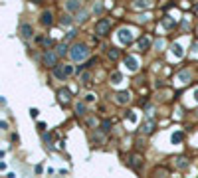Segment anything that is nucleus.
I'll use <instances>...</instances> for the list:
<instances>
[{
	"instance_id": "1",
	"label": "nucleus",
	"mask_w": 198,
	"mask_h": 178,
	"mask_svg": "<svg viewBox=\"0 0 198 178\" xmlns=\"http://www.w3.org/2000/svg\"><path fill=\"white\" fill-rule=\"evenodd\" d=\"M69 54H71V57H73L75 61H83V59L89 56V48H87L85 44H75Z\"/></svg>"
},
{
	"instance_id": "2",
	"label": "nucleus",
	"mask_w": 198,
	"mask_h": 178,
	"mask_svg": "<svg viewBox=\"0 0 198 178\" xmlns=\"http://www.w3.org/2000/svg\"><path fill=\"white\" fill-rule=\"evenodd\" d=\"M133 30L131 28H121L119 32H117V42H119L121 46H127V44H131L133 42Z\"/></svg>"
},
{
	"instance_id": "3",
	"label": "nucleus",
	"mask_w": 198,
	"mask_h": 178,
	"mask_svg": "<svg viewBox=\"0 0 198 178\" xmlns=\"http://www.w3.org/2000/svg\"><path fill=\"white\" fill-rule=\"evenodd\" d=\"M73 73V67L71 65H56L54 67V75H56V79H65V77H69V75Z\"/></svg>"
},
{
	"instance_id": "4",
	"label": "nucleus",
	"mask_w": 198,
	"mask_h": 178,
	"mask_svg": "<svg viewBox=\"0 0 198 178\" xmlns=\"http://www.w3.org/2000/svg\"><path fill=\"white\" fill-rule=\"evenodd\" d=\"M109 28H111V20L103 18V20H99V22L95 24V34H97V36H105Z\"/></svg>"
},
{
	"instance_id": "5",
	"label": "nucleus",
	"mask_w": 198,
	"mask_h": 178,
	"mask_svg": "<svg viewBox=\"0 0 198 178\" xmlns=\"http://www.w3.org/2000/svg\"><path fill=\"white\" fill-rule=\"evenodd\" d=\"M44 63H46V65H50V67L60 65V63H58V52H52V50H48V52L44 54Z\"/></svg>"
},
{
	"instance_id": "6",
	"label": "nucleus",
	"mask_w": 198,
	"mask_h": 178,
	"mask_svg": "<svg viewBox=\"0 0 198 178\" xmlns=\"http://www.w3.org/2000/svg\"><path fill=\"white\" fill-rule=\"evenodd\" d=\"M115 101H117L119 105L129 103V101H131V93H129V91H119V93L115 95Z\"/></svg>"
},
{
	"instance_id": "7",
	"label": "nucleus",
	"mask_w": 198,
	"mask_h": 178,
	"mask_svg": "<svg viewBox=\"0 0 198 178\" xmlns=\"http://www.w3.org/2000/svg\"><path fill=\"white\" fill-rule=\"evenodd\" d=\"M125 65L129 67V71H137L139 69V59L135 56H129L127 59H125Z\"/></svg>"
},
{
	"instance_id": "8",
	"label": "nucleus",
	"mask_w": 198,
	"mask_h": 178,
	"mask_svg": "<svg viewBox=\"0 0 198 178\" xmlns=\"http://www.w3.org/2000/svg\"><path fill=\"white\" fill-rule=\"evenodd\" d=\"M58 97H60L62 103H69V99H71L69 89H60V91H58Z\"/></svg>"
},
{
	"instance_id": "9",
	"label": "nucleus",
	"mask_w": 198,
	"mask_h": 178,
	"mask_svg": "<svg viewBox=\"0 0 198 178\" xmlns=\"http://www.w3.org/2000/svg\"><path fill=\"white\" fill-rule=\"evenodd\" d=\"M20 34H22V38H30L32 34H34L32 24H22V28H20Z\"/></svg>"
},
{
	"instance_id": "10",
	"label": "nucleus",
	"mask_w": 198,
	"mask_h": 178,
	"mask_svg": "<svg viewBox=\"0 0 198 178\" xmlns=\"http://www.w3.org/2000/svg\"><path fill=\"white\" fill-rule=\"evenodd\" d=\"M151 48V38L149 36H143L139 40V50H149Z\"/></svg>"
},
{
	"instance_id": "11",
	"label": "nucleus",
	"mask_w": 198,
	"mask_h": 178,
	"mask_svg": "<svg viewBox=\"0 0 198 178\" xmlns=\"http://www.w3.org/2000/svg\"><path fill=\"white\" fill-rule=\"evenodd\" d=\"M182 48H180V44H174V46H172V56H174L176 59H180V57H182Z\"/></svg>"
},
{
	"instance_id": "12",
	"label": "nucleus",
	"mask_w": 198,
	"mask_h": 178,
	"mask_svg": "<svg viewBox=\"0 0 198 178\" xmlns=\"http://www.w3.org/2000/svg\"><path fill=\"white\" fill-rule=\"evenodd\" d=\"M153 131H155V121H147L145 125H143V133L149 135V133H153Z\"/></svg>"
},
{
	"instance_id": "13",
	"label": "nucleus",
	"mask_w": 198,
	"mask_h": 178,
	"mask_svg": "<svg viewBox=\"0 0 198 178\" xmlns=\"http://www.w3.org/2000/svg\"><path fill=\"white\" fill-rule=\"evenodd\" d=\"M65 8H67V10H71V12H73V10H79V8H81V2H75V0H71V2L65 4Z\"/></svg>"
},
{
	"instance_id": "14",
	"label": "nucleus",
	"mask_w": 198,
	"mask_h": 178,
	"mask_svg": "<svg viewBox=\"0 0 198 178\" xmlns=\"http://www.w3.org/2000/svg\"><path fill=\"white\" fill-rule=\"evenodd\" d=\"M42 24H46V26L52 24V14H50V12H44V14H42Z\"/></svg>"
},
{
	"instance_id": "15",
	"label": "nucleus",
	"mask_w": 198,
	"mask_h": 178,
	"mask_svg": "<svg viewBox=\"0 0 198 178\" xmlns=\"http://www.w3.org/2000/svg\"><path fill=\"white\" fill-rule=\"evenodd\" d=\"M131 164H133L135 168H141V156H139V154H133L131 156Z\"/></svg>"
},
{
	"instance_id": "16",
	"label": "nucleus",
	"mask_w": 198,
	"mask_h": 178,
	"mask_svg": "<svg viewBox=\"0 0 198 178\" xmlns=\"http://www.w3.org/2000/svg\"><path fill=\"white\" fill-rule=\"evenodd\" d=\"M176 166H178V168H186L188 166L186 158H184V156H178V158H176Z\"/></svg>"
},
{
	"instance_id": "17",
	"label": "nucleus",
	"mask_w": 198,
	"mask_h": 178,
	"mask_svg": "<svg viewBox=\"0 0 198 178\" xmlns=\"http://www.w3.org/2000/svg\"><path fill=\"white\" fill-rule=\"evenodd\" d=\"M111 83H121V73L119 71H113L111 73Z\"/></svg>"
},
{
	"instance_id": "18",
	"label": "nucleus",
	"mask_w": 198,
	"mask_h": 178,
	"mask_svg": "<svg viewBox=\"0 0 198 178\" xmlns=\"http://www.w3.org/2000/svg\"><path fill=\"white\" fill-rule=\"evenodd\" d=\"M75 113H77V115H85V105L77 103V105H75Z\"/></svg>"
},
{
	"instance_id": "19",
	"label": "nucleus",
	"mask_w": 198,
	"mask_h": 178,
	"mask_svg": "<svg viewBox=\"0 0 198 178\" xmlns=\"http://www.w3.org/2000/svg\"><path fill=\"white\" fill-rule=\"evenodd\" d=\"M188 77H190V71H188V69H184V71H180V73H178V79H180V81H186Z\"/></svg>"
},
{
	"instance_id": "20",
	"label": "nucleus",
	"mask_w": 198,
	"mask_h": 178,
	"mask_svg": "<svg viewBox=\"0 0 198 178\" xmlns=\"http://www.w3.org/2000/svg\"><path fill=\"white\" fill-rule=\"evenodd\" d=\"M180 141H182V133H180V131H176V133L172 135V143L176 145V143H180Z\"/></svg>"
},
{
	"instance_id": "21",
	"label": "nucleus",
	"mask_w": 198,
	"mask_h": 178,
	"mask_svg": "<svg viewBox=\"0 0 198 178\" xmlns=\"http://www.w3.org/2000/svg\"><path fill=\"white\" fill-rule=\"evenodd\" d=\"M65 52H67V46H65V42H64V44L58 46V56H64Z\"/></svg>"
},
{
	"instance_id": "22",
	"label": "nucleus",
	"mask_w": 198,
	"mask_h": 178,
	"mask_svg": "<svg viewBox=\"0 0 198 178\" xmlns=\"http://www.w3.org/2000/svg\"><path fill=\"white\" fill-rule=\"evenodd\" d=\"M133 6L137 8V10H141V8H149V6H151V2H135Z\"/></svg>"
},
{
	"instance_id": "23",
	"label": "nucleus",
	"mask_w": 198,
	"mask_h": 178,
	"mask_svg": "<svg viewBox=\"0 0 198 178\" xmlns=\"http://www.w3.org/2000/svg\"><path fill=\"white\" fill-rule=\"evenodd\" d=\"M81 81L85 83V85H89V83H91V75H89V73H83V75H81Z\"/></svg>"
},
{
	"instance_id": "24",
	"label": "nucleus",
	"mask_w": 198,
	"mask_h": 178,
	"mask_svg": "<svg viewBox=\"0 0 198 178\" xmlns=\"http://www.w3.org/2000/svg\"><path fill=\"white\" fill-rule=\"evenodd\" d=\"M71 24V18L69 16H64V18H62V26H69Z\"/></svg>"
},
{
	"instance_id": "25",
	"label": "nucleus",
	"mask_w": 198,
	"mask_h": 178,
	"mask_svg": "<svg viewBox=\"0 0 198 178\" xmlns=\"http://www.w3.org/2000/svg\"><path fill=\"white\" fill-rule=\"evenodd\" d=\"M109 57H111V59H117V57H119V52H117V50H109Z\"/></svg>"
},
{
	"instance_id": "26",
	"label": "nucleus",
	"mask_w": 198,
	"mask_h": 178,
	"mask_svg": "<svg viewBox=\"0 0 198 178\" xmlns=\"http://www.w3.org/2000/svg\"><path fill=\"white\" fill-rule=\"evenodd\" d=\"M127 117H129V121H131V123L137 121V115H135V111H129V113H127Z\"/></svg>"
},
{
	"instance_id": "27",
	"label": "nucleus",
	"mask_w": 198,
	"mask_h": 178,
	"mask_svg": "<svg viewBox=\"0 0 198 178\" xmlns=\"http://www.w3.org/2000/svg\"><path fill=\"white\" fill-rule=\"evenodd\" d=\"M101 127H103V131H109V127H111V121H109V119H107V121H103V125H101Z\"/></svg>"
},
{
	"instance_id": "28",
	"label": "nucleus",
	"mask_w": 198,
	"mask_h": 178,
	"mask_svg": "<svg viewBox=\"0 0 198 178\" xmlns=\"http://www.w3.org/2000/svg\"><path fill=\"white\" fill-rule=\"evenodd\" d=\"M163 24H165L166 28H172V26H174V22H172V20H165V22H163Z\"/></svg>"
},
{
	"instance_id": "29",
	"label": "nucleus",
	"mask_w": 198,
	"mask_h": 178,
	"mask_svg": "<svg viewBox=\"0 0 198 178\" xmlns=\"http://www.w3.org/2000/svg\"><path fill=\"white\" fill-rule=\"evenodd\" d=\"M85 99H87V101H93V99H95V95H93V93H87Z\"/></svg>"
},
{
	"instance_id": "30",
	"label": "nucleus",
	"mask_w": 198,
	"mask_h": 178,
	"mask_svg": "<svg viewBox=\"0 0 198 178\" xmlns=\"http://www.w3.org/2000/svg\"><path fill=\"white\" fill-rule=\"evenodd\" d=\"M30 117H38V109H30Z\"/></svg>"
},
{
	"instance_id": "31",
	"label": "nucleus",
	"mask_w": 198,
	"mask_h": 178,
	"mask_svg": "<svg viewBox=\"0 0 198 178\" xmlns=\"http://www.w3.org/2000/svg\"><path fill=\"white\" fill-rule=\"evenodd\" d=\"M194 95H196V99H198V91H196V93H194Z\"/></svg>"
}]
</instances>
